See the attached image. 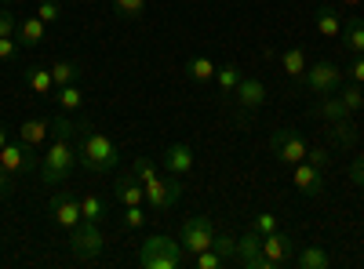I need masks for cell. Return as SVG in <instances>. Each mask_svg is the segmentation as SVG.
I'll return each instance as SVG.
<instances>
[{"label":"cell","mask_w":364,"mask_h":269,"mask_svg":"<svg viewBox=\"0 0 364 269\" xmlns=\"http://www.w3.org/2000/svg\"><path fill=\"white\" fill-rule=\"evenodd\" d=\"M339 99H343V106L350 109V113H357V109H364V92H360V84H346V87H339L336 92Z\"/></svg>","instance_id":"obj_30"},{"label":"cell","mask_w":364,"mask_h":269,"mask_svg":"<svg viewBox=\"0 0 364 269\" xmlns=\"http://www.w3.org/2000/svg\"><path fill=\"white\" fill-rule=\"evenodd\" d=\"M295 236L291 233H284V229H273V233H266L262 236V255H259V265L255 269H281V265H288L291 262V255H295Z\"/></svg>","instance_id":"obj_5"},{"label":"cell","mask_w":364,"mask_h":269,"mask_svg":"<svg viewBox=\"0 0 364 269\" xmlns=\"http://www.w3.org/2000/svg\"><path fill=\"white\" fill-rule=\"evenodd\" d=\"M80 215H84V222H99V226H102V219H106V200L95 197V193H80Z\"/></svg>","instance_id":"obj_27"},{"label":"cell","mask_w":364,"mask_h":269,"mask_svg":"<svg viewBox=\"0 0 364 269\" xmlns=\"http://www.w3.org/2000/svg\"><path fill=\"white\" fill-rule=\"evenodd\" d=\"M331 135H336V146L339 149H350L357 142V128L350 121H339V124H331Z\"/></svg>","instance_id":"obj_31"},{"label":"cell","mask_w":364,"mask_h":269,"mask_svg":"<svg viewBox=\"0 0 364 269\" xmlns=\"http://www.w3.org/2000/svg\"><path fill=\"white\" fill-rule=\"evenodd\" d=\"M37 18L55 26L58 18H63V4H58V0H41V4H37Z\"/></svg>","instance_id":"obj_34"},{"label":"cell","mask_w":364,"mask_h":269,"mask_svg":"<svg viewBox=\"0 0 364 269\" xmlns=\"http://www.w3.org/2000/svg\"><path fill=\"white\" fill-rule=\"evenodd\" d=\"M15 40L22 48H37L48 40V22H41L37 15H29V18H18V29H15Z\"/></svg>","instance_id":"obj_16"},{"label":"cell","mask_w":364,"mask_h":269,"mask_svg":"<svg viewBox=\"0 0 364 269\" xmlns=\"http://www.w3.org/2000/svg\"><path fill=\"white\" fill-rule=\"evenodd\" d=\"M343 80H346V73L336 62H328V58L306 66V73H302V87H306L310 95H336L343 87Z\"/></svg>","instance_id":"obj_6"},{"label":"cell","mask_w":364,"mask_h":269,"mask_svg":"<svg viewBox=\"0 0 364 269\" xmlns=\"http://www.w3.org/2000/svg\"><path fill=\"white\" fill-rule=\"evenodd\" d=\"M73 168H77V146H73V138L51 135L44 157H41V168H37L41 171V182L44 186H63Z\"/></svg>","instance_id":"obj_3"},{"label":"cell","mask_w":364,"mask_h":269,"mask_svg":"<svg viewBox=\"0 0 364 269\" xmlns=\"http://www.w3.org/2000/svg\"><path fill=\"white\" fill-rule=\"evenodd\" d=\"M113 11H117L120 18H142L146 0H113Z\"/></svg>","instance_id":"obj_33"},{"label":"cell","mask_w":364,"mask_h":269,"mask_svg":"<svg viewBox=\"0 0 364 269\" xmlns=\"http://www.w3.org/2000/svg\"><path fill=\"white\" fill-rule=\"evenodd\" d=\"M124 226H128V229H142V226H146V212H142V204L124 207Z\"/></svg>","instance_id":"obj_36"},{"label":"cell","mask_w":364,"mask_h":269,"mask_svg":"<svg viewBox=\"0 0 364 269\" xmlns=\"http://www.w3.org/2000/svg\"><path fill=\"white\" fill-rule=\"evenodd\" d=\"M314 26H317V33H321V37H328V40L343 37V18H339V11H331V8H317Z\"/></svg>","instance_id":"obj_22"},{"label":"cell","mask_w":364,"mask_h":269,"mask_svg":"<svg viewBox=\"0 0 364 269\" xmlns=\"http://www.w3.org/2000/svg\"><path fill=\"white\" fill-rule=\"evenodd\" d=\"M252 229H259V233L266 236V233L281 229V226H277V215H255V219H252Z\"/></svg>","instance_id":"obj_40"},{"label":"cell","mask_w":364,"mask_h":269,"mask_svg":"<svg viewBox=\"0 0 364 269\" xmlns=\"http://www.w3.org/2000/svg\"><path fill=\"white\" fill-rule=\"evenodd\" d=\"M4 142H8V128L0 124V149H4Z\"/></svg>","instance_id":"obj_44"},{"label":"cell","mask_w":364,"mask_h":269,"mask_svg":"<svg viewBox=\"0 0 364 269\" xmlns=\"http://www.w3.org/2000/svg\"><path fill=\"white\" fill-rule=\"evenodd\" d=\"M291 182H295V190H299L302 197H321V193H324V171L314 168L310 160H299V164L291 168Z\"/></svg>","instance_id":"obj_12"},{"label":"cell","mask_w":364,"mask_h":269,"mask_svg":"<svg viewBox=\"0 0 364 269\" xmlns=\"http://www.w3.org/2000/svg\"><path fill=\"white\" fill-rule=\"evenodd\" d=\"M178 244L186 255H200L215 244V226H211L208 215H190L182 222V233H178Z\"/></svg>","instance_id":"obj_7"},{"label":"cell","mask_w":364,"mask_h":269,"mask_svg":"<svg viewBox=\"0 0 364 269\" xmlns=\"http://www.w3.org/2000/svg\"><path fill=\"white\" fill-rule=\"evenodd\" d=\"M211 248H215L219 251V258L230 265V262H237V241H233V236H226V233H215V244H211Z\"/></svg>","instance_id":"obj_32"},{"label":"cell","mask_w":364,"mask_h":269,"mask_svg":"<svg viewBox=\"0 0 364 269\" xmlns=\"http://www.w3.org/2000/svg\"><path fill=\"white\" fill-rule=\"evenodd\" d=\"M18 138L26 142V146H33V149H41L48 138H51V121H22L18 124Z\"/></svg>","instance_id":"obj_21"},{"label":"cell","mask_w":364,"mask_h":269,"mask_svg":"<svg viewBox=\"0 0 364 269\" xmlns=\"http://www.w3.org/2000/svg\"><path fill=\"white\" fill-rule=\"evenodd\" d=\"M55 102L63 113H77L84 106V92H80V84H66V87H55Z\"/></svg>","instance_id":"obj_25"},{"label":"cell","mask_w":364,"mask_h":269,"mask_svg":"<svg viewBox=\"0 0 364 269\" xmlns=\"http://www.w3.org/2000/svg\"><path fill=\"white\" fill-rule=\"evenodd\" d=\"M306 160L314 164V168H328V146H310V153H306Z\"/></svg>","instance_id":"obj_41"},{"label":"cell","mask_w":364,"mask_h":269,"mask_svg":"<svg viewBox=\"0 0 364 269\" xmlns=\"http://www.w3.org/2000/svg\"><path fill=\"white\" fill-rule=\"evenodd\" d=\"M193 265H197V269H223L226 262L219 258V251H215V248H208V251L193 255Z\"/></svg>","instance_id":"obj_35"},{"label":"cell","mask_w":364,"mask_h":269,"mask_svg":"<svg viewBox=\"0 0 364 269\" xmlns=\"http://www.w3.org/2000/svg\"><path fill=\"white\" fill-rule=\"evenodd\" d=\"M0 168L11 171V175H29V171H37V149L33 146H26L22 138L18 142H4V149H0Z\"/></svg>","instance_id":"obj_11"},{"label":"cell","mask_w":364,"mask_h":269,"mask_svg":"<svg viewBox=\"0 0 364 269\" xmlns=\"http://www.w3.org/2000/svg\"><path fill=\"white\" fill-rule=\"evenodd\" d=\"M215 84H219V92H223L226 99H233V92H237V84H240V70H237L233 62L219 66V70H215Z\"/></svg>","instance_id":"obj_29"},{"label":"cell","mask_w":364,"mask_h":269,"mask_svg":"<svg viewBox=\"0 0 364 269\" xmlns=\"http://www.w3.org/2000/svg\"><path fill=\"white\" fill-rule=\"evenodd\" d=\"M22 80H26V87L29 92H37V95H55V80H51V70H44V66H26L22 70Z\"/></svg>","instance_id":"obj_20"},{"label":"cell","mask_w":364,"mask_h":269,"mask_svg":"<svg viewBox=\"0 0 364 269\" xmlns=\"http://www.w3.org/2000/svg\"><path fill=\"white\" fill-rule=\"evenodd\" d=\"M132 171L139 175V182L146 190V204L154 207V212H171V207L178 204V197H182V178L178 175L161 178L157 175V164L149 160V157H135L132 160Z\"/></svg>","instance_id":"obj_2"},{"label":"cell","mask_w":364,"mask_h":269,"mask_svg":"<svg viewBox=\"0 0 364 269\" xmlns=\"http://www.w3.org/2000/svg\"><path fill=\"white\" fill-rule=\"evenodd\" d=\"M314 116H321V121H328V124H339V121H350L353 113L343 106L339 95H317V102H314Z\"/></svg>","instance_id":"obj_17"},{"label":"cell","mask_w":364,"mask_h":269,"mask_svg":"<svg viewBox=\"0 0 364 269\" xmlns=\"http://www.w3.org/2000/svg\"><path fill=\"white\" fill-rule=\"evenodd\" d=\"M15 29H18V18L8 8H0V37H15Z\"/></svg>","instance_id":"obj_39"},{"label":"cell","mask_w":364,"mask_h":269,"mask_svg":"<svg viewBox=\"0 0 364 269\" xmlns=\"http://www.w3.org/2000/svg\"><path fill=\"white\" fill-rule=\"evenodd\" d=\"M343 44L350 48V55H364V18H350L343 26Z\"/></svg>","instance_id":"obj_26"},{"label":"cell","mask_w":364,"mask_h":269,"mask_svg":"<svg viewBox=\"0 0 364 269\" xmlns=\"http://www.w3.org/2000/svg\"><path fill=\"white\" fill-rule=\"evenodd\" d=\"M350 178L364 190V153H360V157H353V164H350Z\"/></svg>","instance_id":"obj_42"},{"label":"cell","mask_w":364,"mask_h":269,"mask_svg":"<svg viewBox=\"0 0 364 269\" xmlns=\"http://www.w3.org/2000/svg\"><path fill=\"white\" fill-rule=\"evenodd\" d=\"M233 99H237V109H240V113H255L269 95H266V84H262L259 77H240Z\"/></svg>","instance_id":"obj_13"},{"label":"cell","mask_w":364,"mask_h":269,"mask_svg":"<svg viewBox=\"0 0 364 269\" xmlns=\"http://www.w3.org/2000/svg\"><path fill=\"white\" fill-rule=\"evenodd\" d=\"M215 70H219V66L211 62L208 55H193L190 62H186V73H190L193 84H211V80H215Z\"/></svg>","instance_id":"obj_24"},{"label":"cell","mask_w":364,"mask_h":269,"mask_svg":"<svg viewBox=\"0 0 364 269\" xmlns=\"http://www.w3.org/2000/svg\"><path fill=\"white\" fill-rule=\"evenodd\" d=\"M11 4H18V0H0V8H11Z\"/></svg>","instance_id":"obj_46"},{"label":"cell","mask_w":364,"mask_h":269,"mask_svg":"<svg viewBox=\"0 0 364 269\" xmlns=\"http://www.w3.org/2000/svg\"><path fill=\"white\" fill-rule=\"evenodd\" d=\"M277 58H281V70H284V77L302 80V73H306V51H302V48H284Z\"/></svg>","instance_id":"obj_23"},{"label":"cell","mask_w":364,"mask_h":269,"mask_svg":"<svg viewBox=\"0 0 364 269\" xmlns=\"http://www.w3.org/2000/svg\"><path fill=\"white\" fill-rule=\"evenodd\" d=\"M259 255H262V233H259V229H248V233L237 241V265L252 269Z\"/></svg>","instance_id":"obj_19"},{"label":"cell","mask_w":364,"mask_h":269,"mask_svg":"<svg viewBox=\"0 0 364 269\" xmlns=\"http://www.w3.org/2000/svg\"><path fill=\"white\" fill-rule=\"evenodd\" d=\"M161 164H164V171H168V175H178V178H186V175L193 171V149H190L186 142H171V146L164 149Z\"/></svg>","instance_id":"obj_14"},{"label":"cell","mask_w":364,"mask_h":269,"mask_svg":"<svg viewBox=\"0 0 364 269\" xmlns=\"http://www.w3.org/2000/svg\"><path fill=\"white\" fill-rule=\"evenodd\" d=\"M113 197L120 200V207H132V204H146V190L139 182V175L128 171L124 178H117V186H113Z\"/></svg>","instance_id":"obj_15"},{"label":"cell","mask_w":364,"mask_h":269,"mask_svg":"<svg viewBox=\"0 0 364 269\" xmlns=\"http://www.w3.org/2000/svg\"><path fill=\"white\" fill-rule=\"evenodd\" d=\"M11 190H15V175L0 168V197H11Z\"/></svg>","instance_id":"obj_43"},{"label":"cell","mask_w":364,"mask_h":269,"mask_svg":"<svg viewBox=\"0 0 364 269\" xmlns=\"http://www.w3.org/2000/svg\"><path fill=\"white\" fill-rule=\"evenodd\" d=\"M182 244L171 241V236L157 233V236H146L142 248H139V265L142 269H178L182 265Z\"/></svg>","instance_id":"obj_4"},{"label":"cell","mask_w":364,"mask_h":269,"mask_svg":"<svg viewBox=\"0 0 364 269\" xmlns=\"http://www.w3.org/2000/svg\"><path fill=\"white\" fill-rule=\"evenodd\" d=\"M70 248L77 258L91 262V258H99L102 248H106V236L99 229V222H80L77 229H70Z\"/></svg>","instance_id":"obj_10"},{"label":"cell","mask_w":364,"mask_h":269,"mask_svg":"<svg viewBox=\"0 0 364 269\" xmlns=\"http://www.w3.org/2000/svg\"><path fill=\"white\" fill-rule=\"evenodd\" d=\"M48 207H51V222L63 226L66 233L77 229V226L84 222V215H80V193H73L70 186H66V190H55Z\"/></svg>","instance_id":"obj_8"},{"label":"cell","mask_w":364,"mask_h":269,"mask_svg":"<svg viewBox=\"0 0 364 269\" xmlns=\"http://www.w3.org/2000/svg\"><path fill=\"white\" fill-rule=\"evenodd\" d=\"M269 149H273V157H277L281 164H288V168H295L299 160H306V153H310V146L302 142V135L299 131H291V128H277L269 135Z\"/></svg>","instance_id":"obj_9"},{"label":"cell","mask_w":364,"mask_h":269,"mask_svg":"<svg viewBox=\"0 0 364 269\" xmlns=\"http://www.w3.org/2000/svg\"><path fill=\"white\" fill-rule=\"evenodd\" d=\"M15 58H18V40L0 37V62H15Z\"/></svg>","instance_id":"obj_38"},{"label":"cell","mask_w":364,"mask_h":269,"mask_svg":"<svg viewBox=\"0 0 364 269\" xmlns=\"http://www.w3.org/2000/svg\"><path fill=\"white\" fill-rule=\"evenodd\" d=\"M80 77H84V70H80L77 62H55V66H51V80H55V87L80 84Z\"/></svg>","instance_id":"obj_28"},{"label":"cell","mask_w":364,"mask_h":269,"mask_svg":"<svg viewBox=\"0 0 364 269\" xmlns=\"http://www.w3.org/2000/svg\"><path fill=\"white\" fill-rule=\"evenodd\" d=\"M77 164L84 171H95V175L113 171L120 164V146L106 131L80 124V131H77Z\"/></svg>","instance_id":"obj_1"},{"label":"cell","mask_w":364,"mask_h":269,"mask_svg":"<svg viewBox=\"0 0 364 269\" xmlns=\"http://www.w3.org/2000/svg\"><path fill=\"white\" fill-rule=\"evenodd\" d=\"M339 4H343V8H357V4H360V0H339Z\"/></svg>","instance_id":"obj_45"},{"label":"cell","mask_w":364,"mask_h":269,"mask_svg":"<svg viewBox=\"0 0 364 269\" xmlns=\"http://www.w3.org/2000/svg\"><path fill=\"white\" fill-rule=\"evenodd\" d=\"M291 262H295L299 269H328V265H331V255H328L321 244H302V248H295Z\"/></svg>","instance_id":"obj_18"},{"label":"cell","mask_w":364,"mask_h":269,"mask_svg":"<svg viewBox=\"0 0 364 269\" xmlns=\"http://www.w3.org/2000/svg\"><path fill=\"white\" fill-rule=\"evenodd\" d=\"M350 84H364V55H353V62L343 70Z\"/></svg>","instance_id":"obj_37"}]
</instances>
